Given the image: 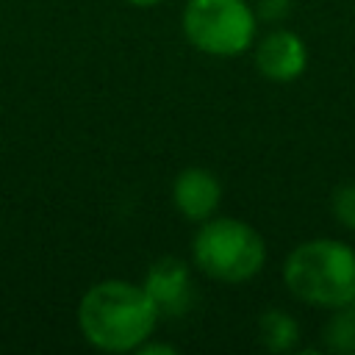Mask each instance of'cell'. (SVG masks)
I'll return each instance as SVG.
<instances>
[{"instance_id": "3", "label": "cell", "mask_w": 355, "mask_h": 355, "mask_svg": "<svg viewBox=\"0 0 355 355\" xmlns=\"http://www.w3.org/2000/svg\"><path fill=\"white\" fill-rule=\"evenodd\" d=\"M191 258L202 275L222 283L255 277L266 261V244L255 227L233 216H211L191 241Z\"/></svg>"}, {"instance_id": "5", "label": "cell", "mask_w": 355, "mask_h": 355, "mask_svg": "<svg viewBox=\"0 0 355 355\" xmlns=\"http://www.w3.org/2000/svg\"><path fill=\"white\" fill-rule=\"evenodd\" d=\"M144 291L150 294L158 316H183L191 308V275L180 258H158L144 275Z\"/></svg>"}, {"instance_id": "1", "label": "cell", "mask_w": 355, "mask_h": 355, "mask_svg": "<svg viewBox=\"0 0 355 355\" xmlns=\"http://www.w3.org/2000/svg\"><path fill=\"white\" fill-rule=\"evenodd\" d=\"M158 322V311L144 286L128 280L94 283L78 305V327L83 338L103 352L139 349Z\"/></svg>"}, {"instance_id": "9", "label": "cell", "mask_w": 355, "mask_h": 355, "mask_svg": "<svg viewBox=\"0 0 355 355\" xmlns=\"http://www.w3.org/2000/svg\"><path fill=\"white\" fill-rule=\"evenodd\" d=\"M322 347L338 355L355 352V305L333 308L330 319L322 327Z\"/></svg>"}, {"instance_id": "14", "label": "cell", "mask_w": 355, "mask_h": 355, "mask_svg": "<svg viewBox=\"0 0 355 355\" xmlns=\"http://www.w3.org/2000/svg\"><path fill=\"white\" fill-rule=\"evenodd\" d=\"M352 305H355V302H352Z\"/></svg>"}, {"instance_id": "12", "label": "cell", "mask_w": 355, "mask_h": 355, "mask_svg": "<svg viewBox=\"0 0 355 355\" xmlns=\"http://www.w3.org/2000/svg\"><path fill=\"white\" fill-rule=\"evenodd\" d=\"M139 352H141V355H155V352H166V355H172L175 347H169V344H147V341H144V344L139 347Z\"/></svg>"}, {"instance_id": "11", "label": "cell", "mask_w": 355, "mask_h": 355, "mask_svg": "<svg viewBox=\"0 0 355 355\" xmlns=\"http://www.w3.org/2000/svg\"><path fill=\"white\" fill-rule=\"evenodd\" d=\"M291 11V0H258V14L269 22L283 19Z\"/></svg>"}, {"instance_id": "13", "label": "cell", "mask_w": 355, "mask_h": 355, "mask_svg": "<svg viewBox=\"0 0 355 355\" xmlns=\"http://www.w3.org/2000/svg\"><path fill=\"white\" fill-rule=\"evenodd\" d=\"M125 3H130V6H139V8H150V6H158L161 0H125Z\"/></svg>"}, {"instance_id": "10", "label": "cell", "mask_w": 355, "mask_h": 355, "mask_svg": "<svg viewBox=\"0 0 355 355\" xmlns=\"http://www.w3.org/2000/svg\"><path fill=\"white\" fill-rule=\"evenodd\" d=\"M330 208H333V216L344 227L355 230V183H347V186L336 189V194L330 200Z\"/></svg>"}, {"instance_id": "2", "label": "cell", "mask_w": 355, "mask_h": 355, "mask_svg": "<svg viewBox=\"0 0 355 355\" xmlns=\"http://www.w3.org/2000/svg\"><path fill=\"white\" fill-rule=\"evenodd\" d=\"M283 280L294 297L319 308L355 302V250L336 239H311L297 244L286 263Z\"/></svg>"}, {"instance_id": "4", "label": "cell", "mask_w": 355, "mask_h": 355, "mask_svg": "<svg viewBox=\"0 0 355 355\" xmlns=\"http://www.w3.org/2000/svg\"><path fill=\"white\" fill-rule=\"evenodd\" d=\"M183 33L200 53L230 58L252 44L255 11L244 0H189Z\"/></svg>"}, {"instance_id": "7", "label": "cell", "mask_w": 355, "mask_h": 355, "mask_svg": "<svg viewBox=\"0 0 355 355\" xmlns=\"http://www.w3.org/2000/svg\"><path fill=\"white\" fill-rule=\"evenodd\" d=\"M222 200L219 178L211 169L189 166L172 183V202L189 222H205L214 216Z\"/></svg>"}, {"instance_id": "8", "label": "cell", "mask_w": 355, "mask_h": 355, "mask_svg": "<svg viewBox=\"0 0 355 355\" xmlns=\"http://www.w3.org/2000/svg\"><path fill=\"white\" fill-rule=\"evenodd\" d=\"M258 338L269 352H291L300 341L297 319L283 311H266L258 319Z\"/></svg>"}, {"instance_id": "6", "label": "cell", "mask_w": 355, "mask_h": 355, "mask_svg": "<svg viewBox=\"0 0 355 355\" xmlns=\"http://www.w3.org/2000/svg\"><path fill=\"white\" fill-rule=\"evenodd\" d=\"M305 64H308V50L294 31H286V28L269 31L255 47L258 72L275 83L297 80L305 72Z\"/></svg>"}]
</instances>
